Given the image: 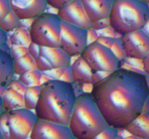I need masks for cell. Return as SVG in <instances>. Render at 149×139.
I'll return each instance as SVG.
<instances>
[{
  "mask_svg": "<svg viewBox=\"0 0 149 139\" xmlns=\"http://www.w3.org/2000/svg\"><path fill=\"white\" fill-rule=\"evenodd\" d=\"M90 94L108 125L125 130L143 111L149 96L148 78L120 67L93 84Z\"/></svg>",
  "mask_w": 149,
  "mask_h": 139,
  "instance_id": "cell-1",
  "label": "cell"
},
{
  "mask_svg": "<svg viewBox=\"0 0 149 139\" xmlns=\"http://www.w3.org/2000/svg\"><path fill=\"white\" fill-rule=\"evenodd\" d=\"M40 88L34 109L37 118L68 126L77 97L72 83L50 79Z\"/></svg>",
  "mask_w": 149,
  "mask_h": 139,
  "instance_id": "cell-2",
  "label": "cell"
},
{
  "mask_svg": "<svg viewBox=\"0 0 149 139\" xmlns=\"http://www.w3.org/2000/svg\"><path fill=\"white\" fill-rule=\"evenodd\" d=\"M68 127L77 139H93L109 127L90 93L77 96Z\"/></svg>",
  "mask_w": 149,
  "mask_h": 139,
  "instance_id": "cell-3",
  "label": "cell"
},
{
  "mask_svg": "<svg viewBox=\"0 0 149 139\" xmlns=\"http://www.w3.org/2000/svg\"><path fill=\"white\" fill-rule=\"evenodd\" d=\"M109 20L120 36L142 30L149 20V4L141 0H114Z\"/></svg>",
  "mask_w": 149,
  "mask_h": 139,
  "instance_id": "cell-4",
  "label": "cell"
},
{
  "mask_svg": "<svg viewBox=\"0 0 149 139\" xmlns=\"http://www.w3.org/2000/svg\"><path fill=\"white\" fill-rule=\"evenodd\" d=\"M62 20L55 13L45 12L33 19L30 27L31 41L39 46L60 47Z\"/></svg>",
  "mask_w": 149,
  "mask_h": 139,
  "instance_id": "cell-5",
  "label": "cell"
},
{
  "mask_svg": "<svg viewBox=\"0 0 149 139\" xmlns=\"http://www.w3.org/2000/svg\"><path fill=\"white\" fill-rule=\"evenodd\" d=\"M80 56L94 72L111 73L121 67V61L111 49L97 41L88 43Z\"/></svg>",
  "mask_w": 149,
  "mask_h": 139,
  "instance_id": "cell-6",
  "label": "cell"
},
{
  "mask_svg": "<svg viewBox=\"0 0 149 139\" xmlns=\"http://www.w3.org/2000/svg\"><path fill=\"white\" fill-rule=\"evenodd\" d=\"M88 45L87 30L62 21L60 47L71 57L79 56Z\"/></svg>",
  "mask_w": 149,
  "mask_h": 139,
  "instance_id": "cell-7",
  "label": "cell"
},
{
  "mask_svg": "<svg viewBox=\"0 0 149 139\" xmlns=\"http://www.w3.org/2000/svg\"><path fill=\"white\" fill-rule=\"evenodd\" d=\"M37 120L34 111L26 108L7 111L10 139L27 138L30 136Z\"/></svg>",
  "mask_w": 149,
  "mask_h": 139,
  "instance_id": "cell-8",
  "label": "cell"
},
{
  "mask_svg": "<svg viewBox=\"0 0 149 139\" xmlns=\"http://www.w3.org/2000/svg\"><path fill=\"white\" fill-rule=\"evenodd\" d=\"M125 57L143 60L149 52V34L143 29L119 36Z\"/></svg>",
  "mask_w": 149,
  "mask_h": 139,
  "instance_id": "cell-9",
  "label": "cell"
},
{
  "mask_svg": "<svg viewBox=\"0 0 149 139\" xmlns=\"http://www.w3.org/2000/svg\"><path fill=\"white\" fill-rule=\"evenodd\" d=\"M31 139H71L69 127L38 119L30 134Z\"/></svg>",
  "mask_w": 149,
  "mask_h": 139,
  "instance_id": "cell-10",
  "label": "cell"
},
{
  "mask_svg": "<svg viewBox=\"0 0 149 139\" xmlns=\"http://www.w3.org/2000/svg\"><path fill=\"white\" fill-rule=\"evenodd\" d=\"M57 11L62 21L86 30L91 29L92 22L80 0H74Z\"/></svg>",
  "mask_w": 149,
  "mask_h": 139,
  "instance_id": "cell-11",
  "label": "cell"
},
{
  "mask_svg": "<svg viewBox=\"0 0 149 139\" xmlns=\"http://www.w3.org/2000/svg\"><path fill=\"white\" fill-rule=\"evenodd\" d=\"M12 11L20 20H33L46 12L47 0H10Z\"/></svg>",
  "mask_w": 149,
  "mask_h": 139,
  "instance_id": "cell-12",
  "label": "cell"
},
{
  "mask_svg": "<svg viewBox=\"0 0 149 139\" xmlns=\"http://www.w3.org/2000/svg\"><path fill=\"white\" fill-rule=\"evenodd\" d=\"M70 67L72 74L73 82L79 84L93 85L106 76L103 75L109 74L93 71L81 56H77L74 62L71 64Z\"/></svg>",
  "mask_w": 149,
  "mask_h": 139,
  "instance_id": "cell-13",
  "label": "cell"
},
{
  "mask_svg": "<svg viewBox=\"0 0 149 139\" xmlns=\"http://www.w3.org/2000/svg\"><path fill=\"white\" fill-rule=\"evenodd\" d=\"M92 23L109 17L114 0H80Z\"/></svg>",
  "mask_w": 149,
  "mask_h": 139,
  "instance_id": "cell-14",
  "label": "cell"
},
{
  "mask_svg": "<svg viewBox=\"0 0 149 139\" xmlns=\"http://www.w3.org/2000/svg\"><path fill=\"white\" fill-rule=\"evenodd\" d=\"M39 56L47 59L53 69L65 67L71 64V56L67 54L61 47L39 46Z\"/></svg>",
  "mask_w": 149,
  "mask_h": 139,
  "instance_id": "cell-15",
  "label": "cell"
},
{
  "mask_svg": "<svg viewBox=\"0 0 149 139\" xmlns=\"http://www.w3.org/2000/svg\"><path fill=\"white\" fill-rule=\"evenodd\" d=\"M125 130L137 138L149 139V111H143Z\"/></svg>",
  "mask_w": 149,
  "mask_h": 139,
  "instance_id": "cell-16",
  "label": "cell"
},
{
  "mask_svg": "<svg viewBox=\"0 0 149 139\" xmlns=\"http://www.w3.org/2000/svg\"><path fill=\"white\" fill-rule=\"evenodd\" d=\"M14 75V59L0 47V85H8Z\"/></svg>",
  "mask_w": 149,
  "mask_h": 139,
  "instance_id": "cell-17",
  "label": "cell"
},
{
  "mask_svg": "<svg viewBox=\"0 0 149 139\" xmlns=\"http://www.w3.org/2000/svg\"><path fill=\"white\" fill-rule=\"evenodd\" d=\"M2 101L4 111L25 108L23 94L8 87L2 96Z\"/></svg>",
  "mask_w": 149,
  "mask_h": 139,
  "instance_id": "cell-18",
  "label": "cell"
},
{
  "mask_svg": "<svg viewBox=\"0 0 149 139\" xmlns=\"http://www.w3.org/2000/svg\"><path fill=\"white\" fill-rule=\"evenodd\" d=\"M36 69V59H33L29 53L14 60L15 75H20L24 72Z\"/></svg>",
  "mask_w": 149,
  "mask_h": 139,
  "instance_id": "cell-19",
  "label": "cell"
},
{
  "mask_svg": "<svg viewBox=\"0 0 149 139\" xmlns=\"http://www.w3.org/2000/svg\"><path fill=\"white\" fill-rule=\"evenodd\" d=\"M10 40L12 45H18L26 47H28L32 42L29 28L20 26L14 30L10 36Z\"/></svg>",
  "mask_w": 149,
  "mask_h": 139,
  "instance_id": "cell-20",
  "label": "cell"
},
{
  "mask_svg": "<svg viewBox=\"0 0 149 139\" xmlns=\"http://www.w3.org/2000/svg\"><path fill=\"white\" fill-rule=\"evenodd\" d=\"M40 85L28 86L23 94L25 108L34 111L40 94Z\"/></svg>",
  "mask_w": 149,
  "mask_h": 139,
  "instance_id": "cell-21",
  "label": "cell"
},
{
  "mask_svg": "<svg viewBox=\"0 0 149 139\" xmlns=\"http://www.w3.org/2000/svg\"><path fill=\"white\" fill-rule=\"evenodd\" d=\"M42 72L38 70H31L29 72H24L21 75H18L17 79L24 84L26 87L34 86V85H41V78H42Z\"/></svg>",
  "mask_w": 149,
  "mask_h": 139,
  "instance_id": "cell-22",
  "label": "cell"
},
{
  "mask_svg": "<svg viewBox=\"0 0 149 139\" xmlns=\"http://www.w3.org/2000/svg\"><path fill=\"white\" fill-rule=\"evenodd\" d=\"M20 23V20L17 17L13 11L10 12V14L5 17L1 24L0 25V28L4 31L7 32L12 31L15 30L19 27Z\"/></svg>",
  "mask_w": 149,
  "mask_h": 139,
  "instance_id": "cell-23",
  "label": "cell"
},
{
  "mask_svg": "<svg viewBox=\"0 0 149 139\" xmlns=\"http://www.w3.org/2000/svg\"><path fill=\"white\" fill-rule=\"evenodd\" d=\"M111 49L112 52H113L115 56H116L121 62H122V61L126 58L125 57L123 46H122V42H121L119 37L115 38L114 41H113V45H112Z\"/></svg>",
  "mask_w": 149,
  "mask_h": 139,
  "instance_id": "cell-24",
  "label": "cell"
},
{
  "mask_svg": "<svg viewBox=\"0 0 149 139\" xmlns=\"http://www.w3.org/2000/svg\"><path fill=\"white\" fill-rule=\"evenodd\" d=\"M118 134V130L112 127H108L93 139H114Z\"/></svg>",
  "mask_w": 149,
  "mask_h": 139,
  "instance_id": "cell-25",
  "label": "cell"
},
{
  "mask_svg": "<svg viewBox=\"0 0 149 139\" xmlns=\"http://www.w3.org/2000/svg\"><path fill=\"white\" fill-rule=\"evenodd\" d=\"M0 130L4 139H10L9 127L7 123V111H4L0 115Z\"/></svg>",
  "mask_w": 149,
  "mask_h": 139,
  "instance_id": "cell-26",
  "label": "cell"
},
{
  "mask_svg": "<svg viewBox=\"0 0 149 139\" xmlns=\"http://www.w3.org/2000/svg\"><path fill=\"white\" fill-rule=\"evenodd\" d=\"M28 53V47L18 45H11L10 46V54L15 59H17L24 56Z\"/></svg>",
  "mask_w": 149,
  "mask_h": 139,
  "instance_id": "cell-27",
  "label": "cell"
},
{
  "mask_svg": "<svg viewBox=\"0 0 149 139\" xmlns=\"http://www.w3.org/2000/svg\"><path fill=\"white\" fill-rule=\"evenodd\" d=\"M12 12L10 0H0V25Z\"/></svg>",
  "mask_w": 149,
  "mask_h": 139,
  "instance_id": "cell-28",
  "label": "cell"
},
{
  "mask_svg": "<svg viewBox=\"0 0 149 139\" xmlns=\"http://www.w3.org/2000/svg\"><path fill=\"white\" fill-rule=\"evenodd\" d=\"M36 69L42 72H47V71H49L53 69L52 66L48 62L47 59H45V57H43L42 56H39L36 59Z\"/></svg>",
  "mask_w": 149,
  "mask_h": 139,
  "instance_id": "cell-29",
  "label": "cell"
},
{
  "mask_svg": "<svg viewBox=\"0 0 149 139\" xmlns=\"http://www.w3.org/2000/svg\"><path fill=\"white\" fill-rule=\"evenodd\" d=\"M7 87L10 88H13V89L15 90L17 92L20 93V94H23L26 91V89L27 87L24 85L23 83H22L18 79L17 80H12L10 83L7 85Z\"/></svg>",
  "mask_w": 149,
  "mask_h": 139,
  "instance_id": "cell-30",
  "label": "cell"
},
{
  "mask_svg": "<svg viewBox=\"0 0 149 139\" xmlns=\"http://www.w3.org/2000/svg\"><path fill=\"white\" fill-rule=\"evenodd\" d=\"M73 1L74 0H47V2L48 6L58 10L62 7H65V5H67Z\"/></svg>",
  "mask_w": 149,
  "mask_h": 139,
  "instance_id": "cell-31",
  "label": "cell"
},
{
  "mask_svg": "<svg viewBox=\"0 0 149 139\" xmlns=\"http://www.w3.org/2000/svg\"><path fill=\"white\" fill-rule=\"evenodd\" d=\"M115 38L110 37V36H103V35H99L97 37V40L95 41L98 42L100 44L103 45V46H106L108 48H111L112 45H113V41H114Z\"/></svg>",
  "mask_w": 149,
  "mask_h": 139,
  "instance_id": "cell-32",
  "label": "cell"
},
{
  "mask_svg": "<svg viewBox=\"0 0 149 139\" xmlns=\"http://www.w3.org/2000/svg\"><path fill=\"white\" fill-rule=\"evenodd\" d=\"M110 26V23H109V18L105 19V20H99V21L95 22V23H92V29L95 30H103V29L106 28Z\"/></svg>",
  "mask_w": 149,
  "mask_h": 139,
  "instance_id": "cell-33",
  "label": "cell"
},
{
  "mask_svg": "<svg viewBox=\"0 0 149 139\" xmlns=\"http://www.w3.org/2000/svg\"><path fill=\"white\" fill-rule=\"evenodd\" d=\"M28 53L33 58L36 59L39 56V46L36 43H31L28 46Z\"/></svg>",
  "mask_w": 149,
  "mask_h": 139,
  "instance_id": "cell-34",
  "label": "cell"
},
{
  "mask_svg": "<svg viewBox=\"0 0 149 139\" xmlns=\"http://www.w3.org/2000/svg\"><path fill=\"white\" fill-rule=\"evenodd\" d=\"M60 80H61V81H65V82H68V83L73 82L72 74H71V67H70V66L64 67L63 72L62 76H61V79Z\"/></svg>",
  "mask_w": 149,
  "mask_h": 139,
  "instance_id": "cell-35",
  "label": "cell"
},
{
  "mask_svg": "<svg viewBox=\"0 0 149 139\" xmlns=\"http://www.w3.org/2000/svg\"><path fill=\"white\" fill-rule=\"evenodd\" d=\"M143 64V70L146 76L149 77V52L148 54L145 56L142 60Z\"/></svg>",
  "mask_w": 149,
  "mask_h": 139,
  "instance_id": "cell-36",
  "label": "cell"
},
{
  "mask_svg": "<svg viewBox=\"0 0 149 139\" xmlns=\"http://www.w3.org/2000/svg\"><path fill=\"white\" fill-rule=\"evenodd\" d=\"M7 40V33L0 28V46L6 43Z\"/></svg>",
  "mask_w": 149,
  "mask_h": 139,
  "instance_id": "cell-37",
  "label": "cell"
},
{
  "mask_svg": "<svg viewBox=\"0 0 149 139\" xmlns=\"http://www.w3.org/2000/svg\"><path fill=\"white\" fill-rule=\"evenodd\" d=\"M4 111V107H3V101H2V97L0 96V115L2 114Z\"/></svg>",
  "mask_w": 149,
  "mask_h": 139,
  "instance_id": "cell-38",
  "label": "cell"
},
{
  "mask_svg": "<svg viewBox=\"0 0 149 139\" xmlns=\"http://www.w3.org/2000/svg\"><path fill=\"white\" fill-rule=\"evenodd\" d=\"M125 139H139V138H137L135 137V136H132V135H130V136H127V137L125 138Z\"/></svg>",
  "mask_w": 149,
  "mask_h": 139,
  "instance_id": "cell-39",
  "label": "cell"
},
{
  "mask_svg": "<svg viewBox=\"0 0 149 139\" xmlns=\"http://www.w3.org/2000/svg\"><path fill=\"white\" fill-rule=\"evenodd\" d=\"M114 139H125V138H124L122 137V136H121V135L117 134V135H116V137H115Z\"/></svg>",
  "mask_w": 149,
  "mask_h": 139,
  "instance_id": "cell-40",
  "label": "cell"
},
{
  "mask_svg": "<svg viewBox=\"0 0 149 139\" xmlns=\"http://www.w3.org/2000/svg\"><path fill=\"white\" fill-rule=\"evenodd\" d=\"M0 139H4V137H3V135L2 133H1V130H0Z\"/></svg>",
  "mask_w": 149,
  "mask_h": 139,
  "instance_id": "cell-41",
  "label": "cell"
},
{
  "mask_svg": "<svg viewBox=\"0 0 149 139\" xmlns=\"http://www.w3.org/2000/svg\"><path fill=\"white\" fill-rule=\"evenodd\" d=\"M141 1H144V2H146L148 3V4H149V0H141Z\"/></svg>",
  "mask_w": 149,
  "mask_h": 139,
  "instance_id": "cell-42",
  "label": "cell"
},
{
  "mask_svg": "<svg viewBox=\"0 0 149 139\" xmlns=\"http://www.w3.org/2000/svg\"><path fill=\"white\" fill-rule=\"evenodd\" d=\"M26 139H31V138H30V136H29V137H28L27 138H26Z\"/></svg>",
  "mask_w": 149,
  "mask_h": 139,
  "instance_id": "cell-43",
  "label": "cell"
},
{
  "mask_svg": "<svg viewBox=\"0 0 149 139\" xmlns=\"http://www.w3.org/2000/svg\"><path fill=\"white\" fill-rule=\"evenodd\" d=\"M71 139H77V138H71Z\"/></svg>",
  "mask_w": 149,
  "mask_h": 139,
  "instance_id": "cell-44",
  "label": "cell"
}]
</instances>
